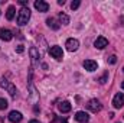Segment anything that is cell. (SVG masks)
<instances>
[{"mask_svg": "<svg viewBox=\"0 0 124 123\" xmlns=\"http://www.w3.org/2000/svg\"><path fill=\"white\" fill-rule=\"evenodd\" d=\"M107 45H108V41H107V38H104V36L97 38L95 42H94V46H95L97 49H104Z\"/></svg>", "mask_w": 124, "mask_h": 123, "instance_id": "obj_7", "label": "cell"}, {"mask_svg": "<svg viewBox=\"0 0 124 123\" xmlns=\"http://www.w3.org/2000/svg\"><path fill=\"white\" fill-rule=\"evenodd\" d=\"M108 62H110V64H116V62H117V57H116V55H111L110 60H108Z\"/></svg>", "mask_w": 124, "mask_h": 123, "instance_id": "obj_20", "label": "cell"}, {"mask_svg": "<svg viewBox=\"0 0 124 123\" xmlns=\"http://www.w3.org/2000/svg\"><path fill=\"white\" fill-rule=\"evenodd\" d=\"M113 106H114L116 109H120V107L124 106V94L123 93H117V94L114 96V98H113Z\"/></svg>", "mask_w": 124, "mask_h": 123, "instance_id": "obj_6", "label": "cell"}, {"mask_svg": "<svg viewBox=\"0 0 124 123\" xmlns=\"http://www.w3.org/2000/svg\"><path fill=\"white\" fill-rule=\"evenodd\" d=\"M46 23H48V26H49L51 29H54V31H58V29H59V23H56V20H55L54 18H48V19H46Z\"/></svg>", "mask_w": 124, "mask_h": 123, "instance_id": "obj_14", "label": "cell"}, {"mask_svg": "<svg viewBox=\"0 0 124 123\" xmlns=\"http://www.w3.org/2000/svg\"><path fill=\"white\" fill-rule=\"evenodd\" d=\"M82 65H84V68H85L87 71H95L97 67H98V64L95 61H93V60H85Z\"/></svg>", "mask_w": 124, "mask_h": 123, "instance_id": "obj_12", "label": "cell"}, {"mask_svg": "<svg viewBox=\"0 0 124 123\" xmlns=\"http://www.w3.org/2000/svg\"><path fill=\"white\" fill-rule=\"evenodd\" d=\"M29 19H31V10H29V7H22L17 12V18H16L17 25L23 26V25H26L29 22Z\"/></svg>", "mask_w": 124, "mask_h": 123, "instance_id": "obj_1", "label": "cell"}, {"mask_svg": "<svg viewBox=\"0 0 124 123\" xmlns=\"http://www.w3.org/2000/svg\"><path fill=\"white\" fill-rule=\"evenodd\" d=\"M58 4H65V0H58Z\"/></svg>", "mask_w": 124, "mask_h": 123, "instance_id": "obj_24", "label": "cell"}, {"mask_svg": "<svg viewBox=\"0 0 124 123\" xmlns=\"http://www.w3.org/2000/svg\"><path fill=\"white\" fill-rule=\"evenodd\" d=\"M0 87L6 88V90H7V93H9V94H10L12 97H15V96H16V93H17L16 87H15V86H13L12 83H9L7 80H4V78H3V80L0 81Z\"/></svg>", "mask_w": 124, "mask_h": 123, "instance_id": "obj_2", "label": "cell"}, {"mask_svg": "<svg viewBox=\"0 0 124 123\" xmlns=\"http://www.w3.org/2000/svg\"><path fill=\"white\" fill-rule=\"evenodd\" d=\"M15 13H16L15 6H9V9H7V12H6V18H7V20H13Z\"/></svg>", "mask_w": 124, "mask_h": 123, "instance_id": "obj_15", "label": "cell"}, {"mask_svg": "<svg viewBox=\"0 0 124 123\" xmlns=\"http://www.w3.org/2000/svg\"><path fill=\"white\" fill-rule=\"evenodd\" d=\"M123 72H124V68H123Z\"/></svg>", "mask_w": 124, "mask_h": 123, "instance_id": "obj_27", "label": "cell"}, {"mask_svg": "<svg viewBox=\"0 0 124 123\" xmlns=\"http://www.w3.org/2000/svg\"><path fill=\"white\" fill-rule=\"evenodd\" d=\"M79 4H81V1H79V0H75V1L71 3V9H72V10H77V9L79 7Z\"/></svg>", "mask_w": 124, "mask_h": 123, "instance_id": "obj_19", "label": "cell"}, {"mask_svg": "<svg viewBox=\"0 0 124 123\" xmlns=\"http://www.w3.org/2000/svg\"><path fill=\"white\" fill-rule=\"evenodd\" d=\"M29 51H31V57H32V60H33V61H36V60L39 58V52H38V49H36L35 46H32Z\"/></svg>", "mask_w": 124, "mask_h": 123, "instance_id": "obj_16", "label": "cell"}, {"mask_svg": "<svg viewBox=\"0 0 124 123\" xmlns=\"http://www.w3.org/2000/svg\"><path fill=\"white\" fill-rule=\"evenodd\" d=\"M29 123H39V120H35V119H33V120H31Z\"/></svg>", "mask_w": 124, "mask_h": 123, "instance_id": "obj_25", "label": "cell"}, {"mask_svg": "<svg viewBox=\"0 0 124 123\" xmlns=\"http://www.w3.org/2000/svg\"><path fill=\"white\" fill-rule=\"evenodd\" d=\"M16 51H17L19 54H22V52L25 51V48H23V45H17V46H16Z\"/></svg>", "mask_w": 124, "mask_h": 123, "instance_id": "obj_21", "label": "cell"}, {"mask_svg": "<svg viewBox=\"0 0 124 123\" xmlns=\"http://www.w3.org/2000/svg\"><path fill=\"white\" fill-rule=\"evenodd\" d=\"M87 107H88V110H91L93 113H98V112L102 109V104H101L97 98H93V100H90V101H88Z\"/></svg>", "mask_w": 124, "mask_h": 123, "instance_id": "obj_3", "label": "cell"}, {"mask_svg": "<svg viewBox=\"0 0 124 123\" xmlns=\"http://www.w3.org/2000/svg\"><path fill=\"white\" fill-rule=\"evenodd\" d=\"M121 87H123V90H124V81H123V84H121Z\"/></svg>", "mask_w": 124, "mask_h": 123, "instance_id": "obj_26", "label": "cell"}, {"mask_svg": "<svg viewBox=\"0 0 124 123\" xmlns=\"http://www.w3.org/2000/svg\"><path fill=\"white\" fill-rule=\"evenodd\" d=\"M65 46H66V49H68L69 52H74V51H77V49L79 48V41L75 39V38H69V39L66 41Z\"/></svg>", "mask_w": 124, "mask_h": 123, "instance_id": "obj_4", "label": "cell"}, {"mask_svg": "<svg viewBox=\"0 0 124 123\" xmlns=\"http://www.w3.org/2000/svg\"><path fill=\"white\" fill-rule=\"evenodd\" d=\"M75 120L79 123H87L90 120V116L85 113V112H77L75 113Z\"/></svg>", "mask_w": 124, "mask_h": 123, "instance_id": "obj_11", "label": "cell"}, {"mask_svg": "<svg viewBox=\"0 0 124 123\" xmlns=\"http://www.w3.org/2000/svg\"><path fill=\"white\" fill-rule=\"evenodd\" d=\"M105 80H107V74H104V75H102V77H101V78H100L98 81H100L101 84H104V83H105Z\"/></svg>", "mask_w": 124, "mask_h": 123, "instance_id": "obj_22", "label": "cell"}, {"mask_svg": "<svg viewBox=\"0 0 124 123\" xmlns=\"http://www.w3.org/2000/svg\"><path fill=\"white\" fill-rule=\"evenodd\" d=\"M7 100H4V98H1L0 97V110H4V109H7Z\"/></svg>", "mask_w": 124, "mask_h": 123, "instance_id": "obj_18", "label": "cell"}, {"mask_svg": "<svg viewBox=\"0 0 124 123\" xmlns=\"http://www.w3.org/2000/svg\"><path fill=\"white\" fill-rule=\"evenodd\" d=\"M22 119H23V116H22V113H20V112L13 110V112H10V113H9V120H10V122L19 123Z\"/></svg>", "mask_w": 124, "mask_h": 123, "instance_id": "obj_9", "label": "cell"}, {"mask_svg": "<svg viewBox=\"0 0 124 123\" xmlns=\"http://www.w3.org/2000/svg\"><path fill=\"white\" fill-rule=\"evenodd\" d=\"M49 54H51V57H54L55 60H62L63 58V51H62L61 46H51L49 48Z\"/></svg>", "mask_w": 124, "mask_h": 123, "instance_id": "obj_5", "label": "cell"}, {"mask_svg": "<svg viewBox=\"0 0 124 123\" xmlns=\"http://www.w3.org/2000/svg\"><path fill=\"white\" fill-rule=\"evenodd\" d=\"M59 20H61V23H63V25H68L69 23V18L65 13H59Z\"/></svg>", "mask_w": 124, "mask_h": 123, "instance_id": "obj_17", "label": "cell"}, {"mask_svg": "<svg viewBox=\"0 0 124 123\" xmlns=\"http://www.w3.org/2000/svg\"><path fill=\"white\" fill-rule=\"evenodd\" d=\"M58 109H59L61 113H68L71 110V103L69 101H62V103L58 104Z\"/></svg>", "mask_w": 124, "mask_h": 123, "instance_id": "obj_13", "label": "cell"}, {"mask_svg": "<svg viewBox=\"0 0 124 123\" xmlns=\"http://www.w3.org/2000/svg\"><path fill=\"white\" fill-rule=\"evenodd\" d=\"M35 9L39 10V12H48L49 4H48L46 1H43V0H36V1H35Z\"/></svg>", "mask_w": 124, "mask_h": 123, "instance_id": "obj_10", "label": "cell"}, {"mask_svg": "<svg viewBox=\"0 0 124 123\" xmlns=\"http://www.w3.org/2000/svg\"><path fill=\"white\" fill-rule=\"evenodd\" d=\"M19 3H20L23 7H26V4H28V1H26V0H19Z\"/></svg>", "mask_w": 124, "mask_h": 123, "instance_id": "obj_23", "label": "cell"}, {"mask_svg": "<svg viewBox=\"0 0 124 123\" xmlns=\"http://www.w3.org/2000/svg\"><path fill=\"white\" fill-rule=\"evenodd\" d=\"M12 38H13V33L9 31V29H4V28L0 29V39L1 41L9 42V41H12Z\"/></svg>", "mask_w": 124, "mask_h": 123, "instance_id": "obj_8", "label": "cell"}]
</instances>
